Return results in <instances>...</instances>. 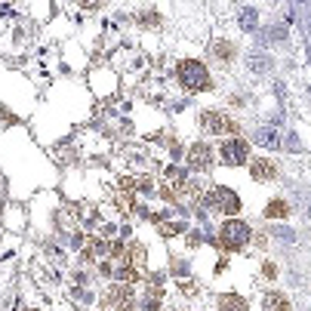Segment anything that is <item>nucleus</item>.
Listing matches in <instances>:
<instances>
[{
    "label": "nucleus",
    "mask_w": 311,
    "mask_h": 311,
    "mask_svg": "<svg viewBox=\"0 0 311 311\" xmlns=\"http://www.w3.org/2000/svg\"><path fill=\"white\" fill-rule=\"evenodd\" d=\"M238 22H241V28H244V31H253V28L259 25V13L247 7V10H241V19H238Z\"/></svg>",
    "instance_id": "4468645a"
},
{
    "label": "nucleus",
    "mask_w": 311,
    "mask_h": 311,
    "mask_svg": "<svg viewBox=\"0 0 311 311\" xmlns=\"http://www.w3.org/2000/svg\"><path fill=\"white\" fill-rule=\"evenodd\" d=\"M219 244H222L225 250H241V247H247V244H250V225L241 222V219H228V222L222 225V231H219Z\"/></svg>",
    "instance_id": "f03ea898"
},
{
    "label": "nucleus",
    "mask_w": 311,
    "mask_h": 311,
    "mask_svg": "<svg viewBox=\"0 0 311 311\" xmlns=\"http://www.w3.org/2000/svg\"><path fill=\"white\" fill-rule=\"evenodd\" d=\"M210 164H213V151H210V145L198 142V145H191V148H188V167H191V170H207Z\"/></svg>",
    "instance_id": "0eeeda50"
},
{
    "label": "nucleus",
    "mask_w": 311,
    "mask_h": 311,
    "mask_svg": "<svg viewBox=\"0 0 311 311\" xmlns=\"http://www.w3.org/2000/svg\"><path fill=\"white\" fill-rule=\"evenodd\" d=\"M250 68H253V71H265V68H268V59H262V56H250Z\"/></svg>",
    "instance_id": "2eb2a0df"
},
{
    "label": "nucleus",
    "mask_w": 311,
    "mask_h": 311,
    "mask_svg": "<svg viewBox=\"0 0 311 311\" xmlns=\"http://www.w3.org/2000/svg\"><path fill=\"white\" fill-rule=\"evenodd\" d=\"M201 124H204L207 133H228L231 130L228 118H225V114H219V111H204L201 114Z\"/></svg>",
    "instance_id": "6e6552de"
},
{
    "label": "nucleus",
    "mask_w": 311,
    "mask_h": 311,
    "mask_svg": "<svg viewBox=\"0 0 311 311\" xmlns=\"http://www.w3.org/2000/svg\"><path fill=\"white\" fill-rule=\"evenodd\" d=\"M219 308L222 311H247V302L238 293H222L219 296Z\"/></svg>",
    "instance_id": "f8f14e48"
},
{
    "label": "nucleus",
    "mask_w": 311,
    "mask_h": 311,
    "mask_svg": "<svg viewBox=\"0 0 311 311\" xmlns=\"http://www.w3.org/2000/svg\"><path fill=\"white\" fill-rule=\"evenodd\" d=\"M219 158H222V164H228V167H241V164L250 161V145H247L244 139H225L222 148H219Z\"/></svg>",
    "instance_id": "7ed1b4c3"
},
{
    "label": "nucleus",
    "mask_w": 311,
    "mask_h": 311,
    "mask_svg": "<svg viewBox=\"0 0 311 311\" xmlns=\"http://www.w3.org/2000/svg\"><path fill=\"white\" fill-rule=\"evenodd\" d=\"M210 204L216 207V210H222V213H238L241 210V198L231 188H222V185H216L213 191H210Z\"/></svg>",
    "instance_id": "20e7f679"
},
{
    "label": "nucleus",
    "mask_w": 311,
    "mask_h": 311,
    "mask_svg": "<svg viewBox=\"0 0 311 311\" xmlns=\"http://www.w3.org/2000/svg\"><path fill=\"white\" fill-rule=\"evenodd\" d=\"M262 311H290V299L284 293H268L262 299Z\"/></svg>",
    "instance_id": "9d476101"
},
{
    "label": "nucleus",
    "mask_w": 311,
    "mask_h": 311,
    "mask_svg": "<svg viewBox=\"0 0 311 311\" xmlns=\"http://www.w3.org/2000/svg\"><path fill=\"white\" fill-rule=\"evenodd\" d=\"M179 231H185L182 222H170V225H164V235H179Z\"/></svg>",
    "instance_id": "dca6fc26"
},
{
    "label": "nucleus",
    "mask_w": 311,
    "mask_h": 311,
    "mask_svg": "<svg viewBox=\"0 0 311 311\" xmlns=\"http://www.w3.org/2000/svg\"><path fill=\"white\" fill-rule=\"evenodd\" d=\"M275 173H278V167H275V161H268V158H259V161H253V164H250V176H253L256 182H268V179H275Z\"/></svg>",
    "instance_id": "1a4fd4ad"
},
{
    "label": "nucleus",
    "mask_w": 311,
    "mask_h": 311,
    "mask_svg": "<svg viewBox=\"0 0 311 311\" xmlns=\"http://www.w3.org/2000/svg\"><path fill=\"white\" fill-rule=\"evenodd\" d=\"M256 142H259L262 148H281V136H278L275 127H262V130L256 133Z\"/></svg>",
    "instance_id": "9b49d317"
},
{
    "label": "nucleus",
    "mask_w": 311,
    "mask_h": 311,
    "mask_svg": "<svg viewBox=\"0 0 311 311\" xmlns=\"http://www.w3.org/2000/svg\"><path fill=\"white\" fill-rule=\"evenodd\" d=\"M179 84H182L185 90H191V93H201V90L210 87V74H207V68H204L201 62L188 59V62L179 65Z\"/></svg>",
    "instance_id": "f257e3e1"
},
{
    "label": "nucleus",
    "mask_w": 311,
    "mask_h": 311,
    "mask_svg": "<svg viewBox=\"0 0 311 311\" xmlns=\"http://www.w3.org/2000/svg\"><path fill=\"white\" fill-rule=\"evenodd\" d=\"M84 4H87V7H99V4H102V0H84Z\"/></svg>",
    "instance_id": "f3484780"
},
{
    "label": "nucleus",
    "mask_w": 311,
    "mask_h": 311,
    "mask_svg": "<svg viewBox=\"0 0 311 311\" xmlns=\"http://www.w3.org/2000/svg\"><path fill=\"white\" fill-rule=\"evenodd\" d=\"M188 191V176L179 167H167L164 170V194L173 198V194H185Z\"/></svg>",
    "instance_id": "423d86ee"
},
{
    "label": "nucleus",
    "mask_w": 311,
    "mask_h": 311,
    "mask_svg": "<svg viewBox=\"0 0 311 311\" xmlns=\"http://www.w3.org/2000/svg\"><path fill=\"white\" fill-rule=\"evenodd\" d=\"M108 305L111 308H118V311H133L136 308V293L130 284H118V287H111L108 293Z\"/></svg>",
    "instance_id": "39448f33"
},
{
    "label": "nucleus",
    "mask_w": 311,
    "mask_h": 311,
    "mask_svg": "<svg viewBox=\"0 0 311 311\" xmlns=\"http://www.w3.org/2000/svg\"><path fill=\"white\" fill-rule=\"evenodd\" d=\"M265 216L268 219H284V216H290V204L287 201H271L265 207Z\"/></svg>",
    "instance_id": "ddd939ff"
}]
</instances>
